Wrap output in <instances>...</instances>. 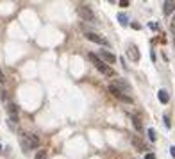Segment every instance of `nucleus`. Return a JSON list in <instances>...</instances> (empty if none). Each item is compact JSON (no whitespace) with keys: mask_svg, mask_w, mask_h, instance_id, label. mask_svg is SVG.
I'll return each mask as SVG.
<instances>
[{"mask_svg":"<svg viewBox=\"0 0 175 159\" xmlns=\"http://www.w3.org/2000/svg\"><path fill=\"white\" fill-rule=\"evenodd\" d=\"M88 59H90V61L95 64V68H97V70H98L102 75H105V77H115V70H113L109 64H105L97 54H91V52H90V54H88Z\"/></svg>","mask_w":175,"mask_h":159,"instance_id":"nucleus-1","label":"nucleus"},{"mask_svg":"<svg viewBox=\"0 0 175 159\" xmlns=\"http://www.w3.org/2000/svg\"><path fill=\"white\" fill-rule=\"evenodd\" d=\"M20 143H21V148H23L25 152H29L32 148H38L39 147V138H38L36 134H31V132H21Z\"/></svg>","mask_w":175,"mask_h":159,"instance_id":"nucleus-2","label":"nucleus"},{"mask_svg":"<svg viewBox=\"0 0 175 159\" xmlns=\"http://www.w3.org/2000/svg\"><path fill=\"white\" fill-rule=\"evenodd\" d=\"M77 13H79V16L84 20V21H97V16H95V13L91 11V7L90 6H79L77 7Z\"/></svg>","mask_w":175,"mask_h":159,"instance_id":"nucleus-3","label":"nucleus"},{"mask_svg":"<svg viewBox=\"0 0 175 159\" xmlns=\"http://www.w3.org/2000/svg\"><path fill=\"white\" fill-rule=\"evenodd\" d=\"M109 91H111V95H113L115 98H118L120 102H125V104H132V97H130V95H125V93H122V91H120V89H118L116 86L109 84Z\"/></svg>","mask_w":175,"mask_h":159,"instance_id":"nucleus-4","label":"nucleus"},{"mask_svg":"<svg viewBox=\"0 0 175 159\" xmlns=\"http://www.w3.org/2000/svg\"><path fill=\"white\" fill-rule=\"evenodd\" d=\"M113 86H116L120 91H122V93H125V95H129V93H130V84H129L125 79L116 77V79H115V82H113Z\"/></svg>","mask_w":175,"mask_h":159,"instance_id":"nucleus-5","label":"nucleus"},{"mask_svg":"<svg viewBox=\"0 0 175 159\" xmlns=\"http://www.w3.org/2000/svg\"><path fill=\"white\" fill-rule=\"evenodd\" d=\"M84 36H86V39H90V41H93V43H98V45H105L107 47V39H104L102 36H98V34H95V32H91V31H86L84 32Z\"/></svg>","mask_w":175,"mask_h":159,"instance_id":"nucleus-6","label":"nucleus"},{"mask_svg":"<svg viewBox=\"0 0 175 159\" xmlns=\"http://www.w3.org/2000/svg\"><path fill=\"white\" fill-rule=\"evenodd\" d=\"M130 143H132V147H134L138 152H145V150H148L147 145H145V141L139 138V136H130Z\"/></svg>","mask_w":175,"mask_h":159,"instance_id":"nucleus-7","label":"nucleus"},{"mask_svg":"<svg viewBox=\"0 0 175 159\" xmlns=\"http://www.w3.org/2000/svg\"><path fill=\"white\" fill-rule=\"evenodd\" d=\"M98 57H100L104 63H109V64L116 63V56H115V54H111L109 50H100V52H98Z\"/></svg>","mask_w":175,"mask_h":159,"instance_id":"nucleus-8","label":"nucleus"},{"mask_svg":"<svg viewBox=\"0 0 175 159\" xmlns=\"http://www.w3.org/2000/svg\"><path fill=\"white\" fill-rule=\"evenodd\" d=\"M127 54H129V57L132 59L134 63H136V61H139V50H138V47H136V45H130V47H129V50H127Z\"/></svg>","mask_w":175,"mask_h":159,"instance_id":"nucleus-9","label":"nucleus"},{"mask_svg":"<svg viewBox=\"0 0 175 159\" xmlns=\"http://www.w3.org/2000/svg\"><path fill=\"white\" fill-rule=\"evenodd\" d=\"M130 120H132V125H134V129H136L138 132H143V123H141L139 116H136V115H130Z\"/></svg>","mask_w":175,"mask_h":159,"instance_id":"nucleus-10","label":"nucleus"},{"mask_svg":"<svg viewBox=\"0 0 175 159\" xmlns=\"http://www.w3.org/2000/svg\"><path fill=\"white\" fill-rule=\"evenodd\" d=\"M157 97H159V102H161V104H168V102H170V95H168L166 89H159Z\"/></svg>","mask_w":175,"mask_h":159,"instance_id":"nucleus-11","label":"nucleus"},{"mask_svg":"<svg viewBox=\"0 0 175 159\" xmlns=\"http://www.w3.org/2000/svg\"><path fill=\"white\" fill-rule=\"evenodd\" d=\"M163 11H164V14H166V16H168V14H171V13L175 11V2H171V0L164 2V7H163Z\"/></svg>","mask_w":175,"mask_h":159,"instance_id":"nucleus-12","label":"nucleus"},{"mask_svg":"<svg viewBox=\"0 0 175 159\" xmlns=\"http://www.w3.org/2000/svg\"><path fill=\"white\" fill-rule=\"evenodd\" d=\"M7 113H9V118H14V116H18V106H16V104H9V107H7Z\"/></svg>","mask_w":175,"mask_h":159,"instance_id":"nucleus-13","label":"nucleus"},{"mask_svg":"<svg viewBox=\"0 0 175 159\" xmlns=\"http://www.w3.org/2000/svg\"><path fill=\"white\" fill-rule=\"evenodd\" d=\"M116 18H118V21H120L122 25H127V24H129V16H127L125 13H118V16H116Z\"/></svg>","mask_w":175,"mask_h":159,"instance_id":"nucleus-14","label":"nucleus"},{"mask_svg":"<svg viewBox=\"0 0 175 159\" xmlns=\"http://www.w3.org/2000/svg\"><path fill=\"white\" fill-rule=\"evenodd\" d=\"M147 134H148L150 141H156V140H157V136H156V130H154V129H148V130H147Z\"/></svg>","mask_w":175,"mask_h":159,"instance_id":"nucleus-15","label":"nucleus"},{"mask_svg":"<svg viewBox=\"0 0 175 159\" xmlns=\"http://www.w3.org/2000/svg\"><path fill=\"white\" fill-rule=\"evenodd\" d=\"M36 159H47V150H38L36 152Z\"/></svg>","mask_w":175,"mask_h":159,"instance_id":"nucleus-16","label":"nucleus"},{"mask_svg":"<svg viewBox=\"0 0 175 159\" xmlns=\"http://www.w3.org/2000/svg\"><path fill=\"white\" fill-rule=\"evenodd\" d=\"M164 125H166L168 129L171 127V123H170V116H168V115H164Z\"/></svg>","mask_w":175,"mask_h":159,"instance_id":"nucleus-17","label":"nucleus"},{"mask_svg":"<svg viewBox=\"0 0 175 159\" xmlns=\"http://www.w3.org/2000/svg\"><path fill=\"white\" fill-rule=\"evenodd\" d=\"M7 98V95H6V91H4V89L2 88H0V100H6Z\"/></svg>","mask_w":175,"mask_h":159,"instance_id":"nucleus-18","label":"nucleus"},{"mask_svg":"<svg viewBox=\"0 0 175 159\" xmlns=\"http://www.w3.org/2000/svg\"><path fill=\"white\" fill-rule=\"evenodd\" d=\"M145 159H156V155L152 154V152H147V154H145Z\"/></svg>","mask_w":175,"mask_h":159,"instance_id":"nucleus-19","label":"nucleus"},{"mask_svg":"<svg viewBox=\"0 0 175 159\" xmlns=\"http://www.w3.org/2000/svg\"><path fill=\"white\" fill-rule=\"evenodd\" d=\"M170 29L175 32V14H173V18H171V24H170Z\"/></svg>","mask_w":175,"mask_h":159,"instance_id":"nucleus-20","label":"nucleus"},{"mask_svg":"<svg viewBox=\"0 0 175 159\" xmlns=\"http://www.w3.org/2000/svg\"><path fill=\"white\" fill-rule=\"evenodd\" d=\"M132 27H134L136 31H139V29H141V25H139V24H136V21H132Z\"/></svg>","mask_w":175,"mask_h":159,"instance_id":"nucleus-21","label":"nucleus"},{"mask_svg":"<svg viewBox=\"0 0 175 159\" xmlns=\"http://www.w3.org/2000/svg\"><path fill=\"white\" fill-rule=\"evenodd\" d=\"M170 154H171V157L175 159V147H170Z\"/></svg>","mask_w":175,"mask_h":159,"instance_id":"nucleus-22","label":"nucleus"},{"mask_svg":"<svg viewBox=\"0 0 175 159\" xmlns=\"http://www.w3.org/2000/svg\"><path fill=\"white\" fill-rule=\"evenodd\" d=\"M120 6H122V7H127V6H129V2H127V0H122Z\"/></svg>","mask_w":175,"mask_h":159,"instance_id":"nucleus-23","label":"nucleus"},{"mask_svg":"<svg viewBox=\"0 0 175 159\" xmlns=\"http://www.w3.org/2000/svg\"><path fill=\"white\" fill-rule=\"evenodd\" d=\"M150 29H154V31H157V29H159V25H157V24H150Z\"/></svg>","mask_w":175,"mask_h":159,"instance_id":"nucleus-24","label":"nucleus"},{"mask_svg":"<svg viewBox=\"0 0 175 159\" xmlns=\"http://www.w3.org/2000/svg\"><path fill=\"white\" fill-rule=\"evenodd\" d=\"M0 82H6V77H4V73H2V70H0Z\"/></svg>","mask_w":175,"mask_h":159,"instance_id":"nucleus-25","label":"nucleus"},{"mask_svg":"<svg viewBox=\"0 0 175 159\" xmlns=\"http://www.w3.org/2000/svg\"><path fill=\"white\" fill-rule=\"evenodd\" d=\"M0 152H2V145H0Z\"/></svg>","mask_w":175,"mask_h":159,"instance_id":"nucleus-26","label":"nucleus"}]
</instances>
